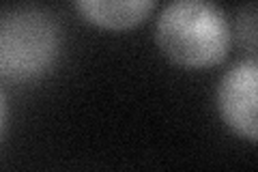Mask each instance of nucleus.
Returning <instances> with one entry per match:
<instances>
[{
  "mask_svg": "<svg viewBox=\"0 0 258 172\" xmlns=\"http://www.w3.org/2000/svg\"><path fill=\"white\" fill-rule=\"evenodd\" d=\"M155 41L166 59L187 69L220 65L230 52L232 30L226 13L209 0H176L164 7Z\"/></svg>",
  "mask_w": 258,
  "mask_h": 172,
  "instance_id": "1",
  "label": "nucleus"
},
{
  "mask_svg": "<svg viewBox=\"0 0 258 172\" xmlns=\"http://www.w3.org/2000/svg\"><path fill=\"white\" fill-rule=\"evenodd\" d=\"M60 26L39 7H18L0 13V76L26 82L43 76L60 54Z\"/></svg>",
  "mask_w": 258,
  "mask_h": 172,
  "instance_id": "2",
  "label": "nucleus"
},
{
  "mask_svg": "<svg viewBox=\"0 0 258 172\" xmlns=\"http://www.w3.org/2000/svg\"><path fill=\"white\" fill-rule=\"evenodd\" d=\"M256 88H258V63L254 56L239 61L222 76L215 91V105L220 119L237 136L252 144L258 140L256 119Z\"/></svg>",
  "mask_w": 258,
  "mask_h": 172,
  "instance_id": "3",
  "label": "nucleus"
},
{
  "mask_svg": "<svg viewBox=\"0 0 258 172\" xmlns=\"http://www.w3.org/2000/svg\"><path fill=\"white\" fill-rule=\"evenodd\" d=\"M76 9L95 26L125 30L140 24L155 9L153 0H78Z\"/></svg>",
  "mask_w": 258,
  "mask_h": 172,
  "instance_id": "4",
  "label": "nucleus"
},
{
  "mask_svg": "<svg viewBox=\"0 0 258 172\" xmlns=\"http://www.w3.org/2000/svg\"><path fill=\"white\" fill-rule=\"evenodd\" d=\"M237 35L239 41L247 47L249 54H256V5L249 3L239 11L237 18Z\"/></svg>",
  "mask_w": 258,
  "mask_h": 172,
  "instance_id": "5",
  "label": "nucleus"
},
{
  "mask_svg": "<svg viewBox=\"0 0 258 172\" xmlns=\"http://www.w3.org/2000/svg\"><path fill=\"white\" fill-rule=\"evenodd\" d=\"M7 121H9V103H7V95L0 88V140H3V134L7 129Z\"/></svg>",
  "mask_w": 258,
  "mask_h": 172,
  "instance_id": "6",
  "label": "nucleus"
}]
</instances>
